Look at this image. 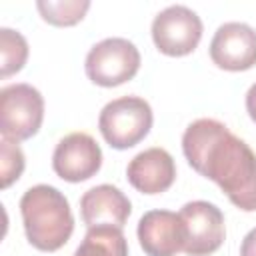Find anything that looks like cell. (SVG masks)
Masks as SVG:
<instances>
[{
	"mask_svg": "<svg viewBox=\"0 0 256 256\" xmlns=\"http://www.w3.org/2000/svg\"><path fill=\"white\" fill-rule=\"evenodd\" d=\"M182 152L188 164L216 182L238 210L256 212V154L226 124L214 118L190 122L182 134Z\"/></svg>",
	"mask_w": 256,
	"mask_h": 256,
	"instance_id": "cell-1",
	"label": "cell"
},
{
	"mask_svg": "<svg viewBox=\"0 0 256 256\" xmlns=\"http://www.w3.org/2000/svg\"><path fill=\"white\" fill-rule=\"evenodd\" d=\"M20 214L28 242L42 252L60 250L74 232L68 198L54 186L36 184L20 198Z\"/></svg>",
	"mask_w": 256,
	"mask_h": 256,
	"instance_id": "cell-2",
	"label": "cell"
},
{
	"mask_svg": "<svg viewBox=\"0 0 256 256\" xmlns=\"http://www.w3.org/2000/svg\"><path fill=\"white\" fill-rule=\"evenodd\" d=\"M154 122L150 104L140 96H120L110 100L98 116L102 138L116 150H126L142 142Z\"/></svg>",
	"mask_w": 256,
	"mask_h": 256,
	"instance_id": "cell-3",
	"label": "cell"
},
{
	"mask_svg": "<svg viewBox=\"0 0 256 256\" xmlns=\"http://www.w3.org/2000/svg\"><path fill=\"white\" fill-rule=\"evenodd\" d=\"M140 68V52L128 38L112 36L96 42L84 60L86 76L104 88L120 86L136 76Z\"/></svg>",
	"mask_w": 256,
	"mask_h": 256,
	"instance_id": "cell-4",
	"label": "cell"
},
{
	"mask_svg": "<svg viewBox=\"0 0 256 256\" xmlns=\"http://www.w3.org/2000/svg\"><path fill=\"white\" fill-rule=\"evenodd\" d=\"M44 120V98L38 88L26 82L0 90V132L2 138L22 142L32 138Z\"/></svg>",
	"mask_w": 256,
	"mask_h": 256,
	"instance_id": "cell-5",
	"label": "cell"
},
{
	"mask_svg": "<svg viewBox=\"0 0 256 256\" xmlns=\"http://www.w3.org/2000/svg\"><path fill=\"white\" fill-rule=\"evenodd\" d=\"M200 16L182 4H172L160 10L152 20V40L166 56H186L196 50L202 38Z\"/></svg>",
	"mask_w": 256,
	"mask_h": 256,
	"instance_id": "cell-6",
	"label": "cell"
},
{
	"mask_svg": "<svg viewBox=\"0 0 256 256\" xmlns=\"http://www.w3.org/2000/svg\"><path fill=\"white\" fill-rule=\"evenodd\" d=\"M186 240L184 252L188 256H208L216 252L226 236L222 210L206 200H192L180 208Z\"/></svg>",
	"mask_w": 256,
	"mask_h": 256,
	"instance_id": "cell-7",
	"label": "cell"
},
{
	"mask_svg": "<svg viewBox=\"0 0 256 256\" xmlns=\"http://www.w3.org/2000/svg\"><path fill=\"white\" fill-rule=\"evenodd\" d=\"M102 166V150L98 142L86 132L66 134L54 148L52 168L56 176L66 182H84Z\"/></svg>",
	"mask_w": 256,
	"mask_h": 256,
	"instance_id": "cell-8",
	"label": "cell"
},
{
	"mask_svg": "<svg viewBox=\"0 0 256 256\" xmlns=\"http://www.w3.org/2000/svg\"><path fill=\"white\" fill-rule=\"evenodd\" d=\"M210 60L228 72L250 70L256 64V30L246 22H224L210 40Z\"/></svg>",
	"mask_w": 256,
	"mask_h": 256,
	"instance_id": "cell-9",
	"label": "cell"
},
{
	"mask_svg": "<svg viewBox=\"0 0 256 256\" xmlns=\"http://www.w3.org/2000/svg\"><path fill=\"white\" fill-rule=\"evenodd\" d=\"M138 242L146 256H176L184 252V224L170 210H148L138 220Z\"/></svg>",
	"mask_w": 256,
	"mask_h": 256,
	"instance_id": "cell-10",
	"label": "cell"
},
{
	"mask_svg": "<svg viewBox=\"0 0 256 256\" xmlns=\"http://www.w3.org/2000/svg\"><path fill=\"white\" fill-rule=\"evenodd\" d=\"M126 178L142 194H162L176 180L174 158L160 146L146 148L128 162Z\"/></svg>",
	"mask_w": 256,
	"mask_h": 256,
	"instance_id": "cell-11",
	"label": "cell"
},
{
	"mask_svg": "<svg viewBox=\"0 0 256 256\" xmlns=\"http://www.w3.org/2000/svg\"><path fill=\"white\" fill-rule=\"evenodd\" d=\"M130 212L132 204L128 196L112 184H98L86 190L80 198V216L88 228L104 224L124 228Z\"/></svg>",
	"mask_w": 256,
	"mask_h": 256,
	"instance_id": "cell-12",
	"label": "cell"
},
{
	"mask_svg": "<svg viewBox=\"0 0 256 256\" xmlns=\"http://www.w3.org/2000/svg\"><path fill=\"white\" fill-rule=\"evenodd\" d=\"M72 256H128V242L122 228L108 224L94 226L88 228Z\"/></svg>",
	"mask_w": 256,
	"mask_h": 256,
	"instance_id": "cell-13",
	"label": "cell"
},
{
	"mask_svg": "<svg viewBox=\"0 0 256 256\" xmlns=\"http://www.w3.org/2000/svg\"><path fill=\"white\" fill-rule=\"evenodd\" d=\"M28 60L26 38L12 28H0V76L8 78L24 68Z\"/></svg>",
	"mask_w": 256,
	"mask_h": 256,
	"instance_id": "cell-14",
	"label": "cell"
},
{
	"mask_svg": "<svg viewBox=\"0 0 256 256\" xmlns=\"http://www.w3.org/2000/svg\"><path fill=\"white\" fill-rule=\"evenodd\" d=\"M36 8L40 16L52 26H74L90 8L88 0H38Z\"/></svg>",
	"mask_w": 256,
	"mask_h": 256,
	"instance_id": "cell-15",
	"label": "cell"
},
{
	"mask_svg": "<svg viewBox=\"0 0 256 256\" xmlns=\"http://www.w3.org/2000/svg\"><path fill=\"white\" fill-rule=\"evenodd\" d=\"M24 152L20 150L18 142L2 138L0 140V176H2V188H8L14 184L22 172H24Z\"/></svg>",
	"mask_w": 256,
	"mask_h": 256,
	"instance_id": "cell-16",
	"label": "cell"
},
{
	"mask_svg": "<svg viewBox=\"0 0 256 256\" xmlns=\"http://www.w3.org/2000/svg\"><path fill=\"white\" fill-rule=\"evenodd\" d=\"M240 256H256V228H252L240 244Z\"/></svg>",
	"mask_w": 256,
	"mask_h": 256,
	"instance_id": "cell-17",
	"label": "cell"
},
{
	"mask_svg": "<svg viewBox=\"0 0 256 256\" xmlns=\"http://www.w3.org/2000/svg\"><path fill=\"white\" fill-rule=\"evenodd\" d=\"M246 112H248L250 120L256 124V82L246 92Z\"/></svg>",
	"mask_w": 256,
	"mask_h": 256,
	"instance_id": "cell-18",
	"label": "cell"
}]
</instances>
